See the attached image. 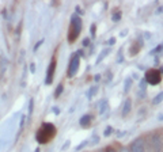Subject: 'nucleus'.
<instances>
[{
    "instance_id": "1",
    "label": "nucleus",
    "mask_w": 163,
    "mask_h": 152,
    "mask_svg": "<svg viewBox=\"0 0 163 152\" xmlns=\"http://www.w3.org/2000/svg\"><path fill=\"white\" fill-rule=\"evenodd\" d=\"M56 134V126L50 122H43L41 128L36 133V140L40 144H46L49 140H52Z\"/></svg>"
},
{
    "instance_id": "31",
    "label": "nucleus",
    "mask_w": 163,
    "mask_h": 152,
    "mask_svg": "<svg viewBox=\"0 0 163 152\" xmlns=\"http://www.w3.org/2000/svg\"><path fill=\"white\" fill-rule=\"evenodd\" d=\"M117 152H129V151H128V148H124V147H122V148H120V151H117Z\"/></svg>"
},
{
    "instance_id": "19",
    "label": "nucleus",
    "mask_w": 163,
    "mask_h": 152,
    "mask_svg": "<svg viewBox=\"0 0 163 152\" xmlns=\"http://www.w3.org/2000/svg\"><path fill=\"white\" fill-rule=\"evenodd\" d=\"M113 132V128L112 126H106V129H105V132H103V136L105 137H107V136H110Z\"/></svg>"
},
{
    "instance_id": "17",
    "label": "nucleus",
    "mask_w": 163,
    "mask_h": 152,
    "mask_svg": "<svg viewBox=\"0 0 163 152\" xmlns=\"http://www.w3.org/2000/svg\"><path fill=\"white\" fill-rule=\"evenodd\" d=\"M97 88H98L97 86H94V87H91V88H90V91H88V98H91L92 95H95V94H97V91H98Z\"/></svg>"
},
{
    "instance_id": "25",
    "label": "nucleus",
    "mask_w": 163,
    "mask_h": 152,
    "mask_svg": "<svg viewBox=\"0 0 163 152\" xmlns=\"http://www.w3.org/2000/svg\"><path fill=\"white\" fill-rule=\"evenodd\" d=\"M113 43H116V38H114V37H112L109 41H107V45H110V46H112Z\"/></svg>"
},
{
    "instance_id": "26",
    "label": "nucleus",
    "mask_w": 163,
    "mask_h": 152,
    "mask_svg": "<svg viewBox=\"0 0 163 152\" xmlns=\"http://www.w3.org/2000/svg\"><path fill=\"white\" fill-rule=\"evenodd\" d=\"M90 43V38H84L83 40V46H88Z\"/></svg>"
},
{
    "instance_id": "20",
    "label": "nucleus",
    "mask_w": 163,
    "mask_h": 152,
    "mask_svg": "<svg viewBox=\"0 0 163 152\" xmlns=\"http://www.w3.org/2000/svg\"><path fill=\"white\" fill-rule=\"evenodd\" d=\"M99 143V137L97 136V134H94V136L91 137V144H98Z\"/></svg>"
},
{
    "instance_id": "27",
    "label": "nucleus",
    "mask_w": 163,
    "mask_h": 152,
    "mask_svg": "<svg viewBox=\"0 0 163 152\" xmlns=\"http://www.w3.org/2000/svg\"><path fill=\"white\" fill-rule=\"evenodd\" d=\"M43 42V40H41V41H38V42H37L36 43V46H34V50H37V49H38L40 48V46H41V43H42Z\"/></svg>"
},
{
    "instance_id": "15",
    "label": "nucleus",
    "mask_w": 163,
    "mask_h": 152,
    "mask_svg": "<svg viewBox=\"0 0 163 152\" xmlns=\"http://www.w3.org/2000/svg\"><path fill=\"white\" fill-rule=\"evenodd\" d=\"M109 52H110V49H105V50H102L101 54H99V57H98V60H97V63H101V60L106 57V54L109 53Z\"/></svg>"
},
{
    "instance_id": "23",
    "label": "nucleus",
    "mask_w": 163,
    "mask_h": 152,
    "mask_svg": "<svg viewBox=\"0 0 163 152\" xmlns=\"http://www.w3.org/2000/svg\"><path fill=\"white\" fill-rule=\"evenodd\" d=\"M87 143H88V141H83V143H82V144H79V145H78V147H76V151H80L82 148H84V147H86V145H87Z\"/></svg>"
},
{
    "instance_id": "14",
    "label": "nucleus",
    "mask_w": 163,
    "mask_h": 152,
    "mask_svg": "<svg viewBox=\"0 0 163 152\" xmlns=\"http://www.w3.org/2000/svg\"><path fill=\"white\" fill-rule=\"evenodd\" d=\"M139 50H140V46H136V42H135V43H133V46L130 48V50H129L130 56H135V53H137Z\"/></svg>"
},
{
    "instance_id": "33",
    "label": "nucleus",
    "mask_w": 163,
    "mask_h": 152,
    "mask_svg": "<svg viewBox=\"0 0 163 152\" xmlns=\"http://www.w3.org/2000/svg\"><path fill=\"white\" fill-rule=\"evenodd\" d=\"M34 152H41V150H40V148H36V151H34Z\"/></svg>"
},
{
    "instance_id": "11",
    "label": "nucleus",
    "mask_w": 163,
    "mask_h": 152,
    "mask_svg": "<svg viewBox=\"0 0 163 152\" xmlns=\"http://www.w3.org/2000/svg\"><path fill=\"white\" fill-rule=\"evenodd\" d=\"M132 87V79L130 78H127L125 79V84H124V92H128Z\"/></svg>"
},
{
    "instance_id": "24",
    "label": "nucleus",
    "mask_w": 163,
    "mask_h": 152,
    "mask_svg": "<svg viewBox=\"0 0 163 152\" xmlns=\"http://www.w3.org/2000/svg\"><path fill=\"white\" fill-rule=\"evenodd\" d=\"M25 119H26V117H25V116H22V119H20V126H19V130H22V129H23V125H25Z\"/></svg>"
},
{
    "instance_id": "6",
    "label": "nucleus",
    "mask_w": 163,
    "mask_h": 152,
    "mask_svg": "<svg viewBox=\"0 0 163 152\" xmlns=\"http://www.w3.org/2000/svg\"><path fill=\"white\" fill-rule=\"evenodd\" d=\"M129 152H145V141L143 137H137L135 139L128 147Z\"/></svg>"
},
{
    "instance_id": "16",
    "label": "nucleus",
    "mask_w": 163,
    "mask_h": 152,
    "mask_svg": "<svg viewBox=\"0 0 163 152\" xmlns=\"http://www.w3.org/2000/svg\"><path fill=\"white\" fill-rule=\"evenodd\" d=\"M90 31H91V37L95 38V33H97V25L95 23H92L91 27H90Z\"/></svg>"
},
{
    "instance_id": "3",
    "label": "nucleus",
    "mask_w": 163,
    "mask_h": 152,
    "mask_svg": "<svg viewBox=\"0 0 163 152\" xmlns=\"http://www.w3.org/2000/svg\"><path fill=\"white\" fill-rule=\"evenodd\" d=\"M144 81L151 86H156L162 81V68L159 69H148L145 71V76H144Z\"/></svg>"
},
{
    "instance_id": "21",
    "label": "nucleus",
    "mask_w": 163,
    "mask_h": 152,
    "mask_svg": "<svg viewBox=\"0 0 163 152\" xmlns=\"http://www.w3.org/2000/svg\"><path fill=\"white\" fill-rule=\"evenodd\" d=\"M112 19H113V20H120V19H121V12H117V14H113Z\"/></svg>"
},
{
    "instance_id": "5",
    "label": "nucleus",
    "mask_w": 163,
    "mask_h": 152,
    "mask_svg": "<svg viewBox=\"0 0 163 152\" xmlns=\"http://www.w3.org/2000/svg\"><path fill=\"white\" fill-rule=\"evenodd\" d=\"M151 147L154 152H162V133L161 130H156L151 134Z\"/></svg>"
},
{
    "instance_id": "7",
    "label": "nucleus",
    "mask_w": 163,
    "mask_h": 152,
    "mask_svg": "<svg viewBox=\"0 0 163 152\" xmlns=\"http://www.w3.org/2000/svg\"><path fill=\"white\" fill-rule=\"evenodd\" d=\"M56 65H57V60L56 57L52 58V61L49 63V67L46 69V78H45V84H52L54 79V72H56Z\"/></svg>"
},
{
    "instance_id": "32",
    "label": "nucleus",
    "mask_w": 163,
    "mask_h": 152,
    "mask_svg": "<svg viewBox=\"0 0 163 152\" xmlns=\"http://www.w3.org/2000/svg\"><path fill=\"white\" fill-rule=\"evenodd\" d=\"M99 79H101V75H95V78H94V80H95V81H98Z\"/></svg>"
},
{
    "instance_id": "8",
    "label": "nucleus",
    "mask_w": 163,
    "mask_h": 152,
    "mask_svg": "<svg viewBox=\"0 0 163 152\" xmlns=\"http://www.w3.org/2000/svg\"><path fill=\"white\" fill-rule=\"evenodd\" d=\"M130 110H132V101L128 98V99H125L124 106H122V117H127L128 114L130 113Z\"/></svg>"
},
{
    "instance_id": "10",
    "label": "nucleus",
    "mask_w": 163,
    "mask_h": 152,
    "mask_svg": "<svg viewBox=\"0 0 163 152\" xmlns=\"http://www.w3.org/2000/svg\"><path fill=\"white\" fill-rule=\"evenodd\" d=\"M107 109H109V102H107L106 99H103V101L99 103V114H101V116L103 113H106Z\"/></svg>"
},
{
    "instance_id": "30",
    "label": "nucleus",
    "mask_w": 163,
    "mask_h": 152,
    "mask_svg": "<svg viewBox=\"0 0 163 152\" xmlns=\"http://www.w3.org/2000/svg\"><path fill=\"white\" fill-rule=\"evenodd\" d=\"M151 36H150V33H144V40H150Z\"/></svg>"
},
{
    "instance_id": "22",
    "label": "nucleus",
    "mask_w": 163,
    "mask_h": 152,
    "mask_svg": "<svg viewBox=\"0 0 163 152\" xmlns=\"http://www.w3.org/2000/svg\"><path fill=\"white\" fill-rule=\"evenodd\" d=\"M161 52H162V45H158L152 52H151V53H161Z\"/></svg>"
},
{
    "instance_id": "28",
    "label": "nucleus",
    "mask_w": 163,
    "mask_h": 152,
    "mask_svg": "<svg viewBox=\"0 0 163 152\" xmlns=\"http://www.w3.org/2000/svg\"><path fill=\"white\" fill-rule=\"evenodd\" d=\"M52 110H53V113L56 114V116H59V114H60V112H61V110L59 109V107H53V109H52Z\"/></svg>"
},
{
    "instance_id": "13",
    "label": "nucleus",
    "mask_w": 163,
    "mask_h": 152,
    "mask_svg": "<svg viewBox=\"0 0 163 152\" xmlns=\"http://www.w3.org/2000/svg\"><path fill=\"white\" fill-rule=\"evenodd\" d=\"M63 91H64L63 84H59V86L56 87V91H54V96H56V98H59V96L63 94Z\"/></svg>"
},
{
    "instance_id": "18",
    "label": "nucleus",
    "mask_w": 163,
    "mask_h": 152,
    "mask_svg": "<svg viewBox=\"0 0 163 152\" xmlns=\"http://www.w3.org/2000/svg\"><path fill=\"white\" fill-rule=\"evenodd\" d=\"M33 107H34V99H30L29 101V116H31V113H33Z\"/></svg>"
},
{
    "instance_id": "4",
    "label": "nucleus",
    "mask_w": 163,
    "mask_h": 152,
    "mask_svg": "<svg viewBox=\"0 0 163 152\" xmlns=\"http://www.w3.org/2000/svg\"><path fill=\"white\" fill-rule=\"evenodd\" d=\"M79 64H80V57L78 56L76 53H74L69 58V63H68V71H67V75H68V78H74L75 75L78 74V71H79Z\"/></svg>"
},
{
    "instance_id": "9",
    "label": "nucleus",
    "mask_w": 163,
    "mask_h": 152,
    "mask_svg": "<svg viewBox=\"0 0 163 152\" xmlns=\"http://www.w3.org/2000/svg\"><path fill=\"white\" fill-rule=\"evenodd\" d=\"M91 119H92V117L90 116V114H84V116L80 118V121H79L80 126L82 128H88L90 125H91Z\"/></svg>"
},
{
    "instance_id": "12",
    "label": "nucleus",
    "mask_w": 163,
    "mask_h": 152,
    "mask_svg": "<svg viewBox=\"0 0 163 152\" xmlns=\"http://www.w3.org/2000/svg\"><path fill=\"white\" fill-rule=\"evenodd\" d=\"M162 98H163V92L161 91V92H159L158 95L155 96V98H154L152 103H154V105H159V103H162Z\"/></svg>"
},
{
    "instance_id": "29",
    "label": "nucleus",
    "mask_w": 163,
    "mask_h": 152,
    "mask_svg": "<svg viewBox=\"0 0 163 152\" xmlns=\"http://www.w3.org/2000/svg\"><path fill=\"white\" fill-rule=\"evenodd\" d=\"M30 71L33 72V74L36 72V65H34V64H30Z\"/></svg>"
},
{
    "instance_id": "2",
    "label": "nucleus",
    "mask_w": 163,
    "mask_h": 152,
    "mask_svg": "<svg viewBox=\"0 0 163 152\" xmlns=\"http://www.w3.org/2000/svg\"><path fill=\"white\" fill-rule=\"evenodd\" d=\"M82 27H83L82 18H79L76 14H74L71 16V25H69V29H68V42H75L79 38Z\"/></svg>"
}]
</instances>
